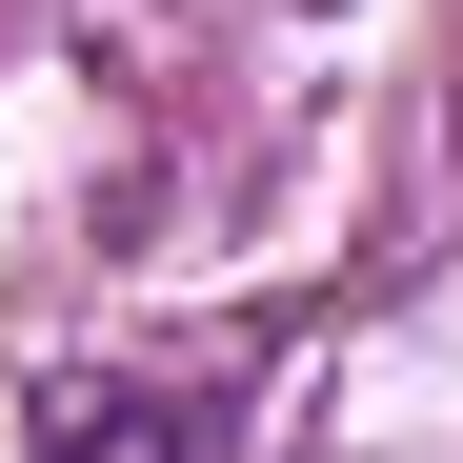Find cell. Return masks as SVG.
<instances>
[{
  "label": "cell",
  "mask_w": 463,
  "mask_h": 463,
  "mask_svg": "<svg viewBox=\"0 0 463 463\" xmlns=\"http://www.w3.org/2000/svg\"><path fill=\"white\" fill-rule=\"evenodd\" d=\"M21 463H222V383H61Z\"/></svg>",
  "instance_id": "obj_1"
}]
</instances>
